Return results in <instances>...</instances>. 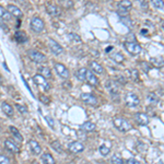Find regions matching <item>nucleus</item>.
Here are the masks:
<instances>
[{"instance_id": "nucleus-1", "label": "nucleus", "mask_w": 164, "mask_h": 164, "mask_svg": "<svg viewBox=\"0 0 164 164\" xmlns=\"http://www.w3.org/2000/svg\"><path fill=\"white\" fill-rule=\"evenodd\" d=\"M114 126L116 127V129H118L119 131H121V132H126L132 128L131 124H130L127 119L120 118V117L114 119Z\"/></svg>"}, {"instance_id": "nucleus-2", "label": "nucleus", "mask_w": 164, "mask_h": 164, "mask_svg": "<svg viewBox=\"0 0 164 164\" xmlns=\"http://www.w3.org/2000/svg\"><path fill=\"white\" fill-rule=\"evenodd\" d=\"M125 102L129 107H137L140 103V100H139L138 95L135 94V93L128 92L125 95Z\"/></svg>"}, {"instance_id": "nucleus-3", "label": "nucleus", "mask_w": 164, "mask_h": 164, "mask_svg": "<svg viewBox=\"0 0 164 164\" xmlns=\"http://www.w3.org/2000/svg\"><path fill=\"white\" fill-rule=\"evenodd\" d=\"M28 56L30 57L31 60H33L34 63H36V64H42V63H44V61H46L45 55H43L42 53L37 52V50H34V49L28 50Z\"/></svg>"}, {"instance_id": "nucleus-4", "label": "nucleus", "mask_w": 164, "mask_h": 164, "mask_svg": "<svg viewBox=\"0 0 164 164\" xmlns=\"http://www.w3.org/2000/svg\"><path fill=\"white\" fill-rule=\"evenodd\" d=\"M124 46H125L126 50L131 55H138L142 50L141 49V46L139 44L135 43V42H125Z\"/></svg>"}, {"instance_id": "nucleus-5", "label": "nucleus", "mask_w": 164, "mask_h": 164, "mask_svg": "<svg viewBox=\"0 0 164 164\" xmlns=\"http://www.w3.org/2000/svg\"><path fill=\"white\" fill-rule=\"evenodd\" d=\"M44 22L41 18L38 17H34L31 20V28H32L34 32L36 33H41L44 30Z\"/></svg>"}, {"instance_id": "nucleus-6", "label": "nucleus", "mask_w": 164, "mask_h": 164, "mask_svg": "<svg viewBox=\"0 0 164 164\" xmlns=\"http://www.w3.org/2000/svg\"><path fill=\"white\" fill-rule=\"evenodd\" d=\"M33 80H34V82L37 84V85L41 86L44 91H48L50 89V85H49V83H48V81L46 80L43 76H41L39 74H35V76L33 77Z\"/></svg>"}, {"instance_id": "nucleus-7", "label": "nucleus", "mask_w": 164, "mask_h": 164, "mask_svg": "<svg viewBox=\"0 0 164 164\" xmlns=\"http://www.w3.org/2000/svg\"><path fill=\"white\" fill-rule=\"evenodd\" d=\"M54 68H55V70H56L57 74H58L60 78H63V79L69 78V70H68L63 64H59V63L54 64Z\"/></svg>"}, {"instance_id": "nucleus-8", "label": "nucleus", "mask_w": 164, "mask_h": 164, "mask_svg": "<svg viewBox=\"0 0 164 164\" xmlns=\"http://www.w3.org/2000/svg\"><path fill=\"white\" fill-rule=\"evenodd\" d=\"M48 47H49V49L52 50L53 54L57 55V56L64 53V48L61 47L56 41H54V39H52V38L48 39Z\"/></svg>"}, {"instance_id": "nucleus-9", "label": "nucleus", "mask_w": 164, "mask_h": 164, "mask_svg": "<svg viewBox=\"0 0 164 164\" xmlns=\"http://www.w3.org/2000/svg\"><path fill=\"white\" fill-rule=\"evenodd\" d=\"M80 99L85 104H89V105L92 106L97 105V99L93 94H91V93H82L80 95Z\"/></svg>"}, {"instance_id": "nucleus-10", "label": "nucleus", "mask_w": 164, "mask_h": 164, "mask_svg": "<svg viewBox=\"0 0 164 164\" xmlns=\"http://www.w3.org/2000/svg\"><path fill=\"white\" fill-rule=\"evenodd\" d=\"M68 149H69L70 152H72V153H80V152H82L84 150V146L80 141H74V142H71L68 146Z\"/></svg>"}, {"instance_id": "nucleus-11", "label": "nucleus", "mask_w": 164, "mask_h": 164, "mask_svg": "<svg viewBox=\"0 0 164 164\" xmlns=\"http://www.w3.org/2000/svg\"><path fill=\"white\" fill-rule=\"evenodd\" d=\"M105 86H106V89H107V91L112 95L118 94V93H119V89H118V85H117V82L116 81H114V80L106 81Z\"/></svg>"}, {"instance_id": "nucleus-12", "label": "nucleus", "mask_w": 164, "mask_h": 164, "mask_svg": "<svg viewBox=\"0 0 164 164\" xmlns=\"http://www.w3.org/2000/svg\"><path fill=\"white\" fill-rule=\"evenodd\" d=\"M8 12L11 15H14L15 18H22L23 17V12L19 7L14 6V4H8Z\"/></svg>"}, {"instance_id": "nucleus-13", "label": "nucleus", "mask_w": 164, "mask_h": 164, "mask_svg": "<svg viewBox=\"0 0 164 164\" xmlns=\"http://www.w3.org/2000/svg\"><path fill=\"white\" fill-rule=\"evenodd\" d=\"M89 66H90V71H92L94 74H102L104 72V68L97 61H91Z\"/></svg>"}, {"instance_id": "nucleus-14", "label": "nucleus", "mask_w": 164, "mask_h": 164, "mask_svg": "<svg viewBox=\"0 0 164 164\" xmlns=\"http://www.w3.org/2000/svg\"><path fill=\"white\" fill-rule=\"evenodd\" d=\"M136 121L141 126H147L149 124V117L145 113H137L136 114Z\"/></svg>"}, {"instance_id": "nucleus-15", "label": "nucleus", "mask_w": 164, "mask_h": 164, "mask_svg": "<svg viewBox=\"0 0 164 164\" xmlns=\"http://www.w3.org/2000/svg\"><path fill=\"white\" fill-rule=\"evenodd\" d=\"M46 10H47V12L49 13L52 17H58V15H60L61 11H60V8H59L58 6H56V4H47V7H46Z\"/></svg>"}, {"instance_id": "nucleus-16", "label": "nucleus", "mask_w": 164, "mask_h": 164, "mask_svg": "<svg viewBox=\"0 0 164 164\" xmlns=\"http://www.w3.org/2000/svg\"><path fill=\"white\" fill-rule=\"evenodd\" d=\"M85 80L88 81V83L91 84V85H97V84H99V80H97L96 76H95L92 71H90V70H86Z\"/></svg>"}, {"instance_id": "nucleus-17", "label": "nucleus", "mask_w": 164, "mask_h": 164, "mask_svg": "<svg viewBox=\"0 0 164 164\" xmlns=\"http://www.w3.org/2000/svg\"><path fill=\"white\" fill-rule=\"evenodd\" d=\"M1 110L7 116L9 117L13 116V107L9 103H7V102H2L1 103Z\"/></svg>"}, {"instance_id": "nucleus-18", "label": "nucleus", "mask_w": 164, "mask_h": 164, "mask_svg": "<svg viewBox=\"0 0 164 164\" xmlns=\"http://www.w3.org/2000/svg\"><path fill=\"white\" fill-rule=\"evenodd\" d=\"M28 145H30V149H31V151H32V153L39 154L42 152V147L39 146V143L37 142V141L31 140L30 142H28Z\"/></svg>"}, {"instance_id": "nucleus-19", "label": "nucleus", "mask_w": 164, "mask_h": 164, "mask_svg": "<svg viewBox=\"0 0 164 164\" xmlns=\"http://www.w3.org/2000/svg\"><path fill=\"white\" fill-rule=\"evenodd\" d=\"M14 38L18 43H25V42H28V39L26 34L23 32V31H17L14 34Z\"/></svg>"}, {"instance_id": "nucleus-20", "label": "nucleus", "mask_w": 164, "mask_h": 164, "mask_svg": "<svg viewBox=\"0 0 164 164\" xmlns=\"http://www.w3.org/2000/svg\"><path fill=\"white\" fill-rule=\"evenodd\" d=\"M4 147H6L7 150H9V151L12 152V153H18V152H19V148H18L11 140L4 141Z\"/></svg>"}, {"instance_id": "nucleus-21", "label": "nucleus", "mask_w": 164, "mask_h": 164, "mask_svg": "<svg viewBox=\"0 0 164 164\" xmlns=\"http://www.w3.org/2000/svg\"><path fill=\"white\" fill-rule=\"evenodd\" d=\"M42 161L44 162V164H56L55 163V159L53 158L52 154L48 153V152H46V153H44L43 156H42Z\"/></svg>"}, {"instance_id": "nucleus-22", "label": "nucleus", "mask_w": 164, "mask_h": 164, "mask_svg": "<svg viewBox=\"0 0 164 164\" xmlns=\"http://www.w3.org/2000/svg\"><path fill=\"white\" fill-rule=\"evenodd\" d=\"M95 127H96V126H95V124L91 123V121H85V123L81 125V129L84 130V131H86V132L93 131V130L95 129Z\"/></svg>"}, {"instance_id": "nucleus-23", "label": "nucleus", "mask_w": 164, "mask_h": 164, "mask_svg": "<svg viewBox=\"0 0 164 164\" xmlns=\"http://www.w3.org/2000/svg\"><path fill=\"white\" fill-rule=\"evenodd\" d=\"M110 57L113 59V60L116 61V63H118V64H121L124 61V59H125L120 53H110Z\"/></svg>"}, {"instance_id": "nucleus-24", "label": "nucleus", "mask_w": 164, "mask_h": 164, "mask_svg": "<svg viewBox=\"0 0 164 164\" xmlns=\"http://www.w3.org/2000/svg\"><path fill=\"white\" fill-rule=\"evenodd\" d=\"M0 18L2 20H6V21H10L11 20V14L2 6H0Z\"/></svg>"}, {"instance_id": "nucleus-25", "label": "nucleus", "mask_w": 164, "mask_h": 164, "mask_svg": "<svg viewBox=\"0 0 164 164\" xmlns=\"http://www.w3.org/2000/svg\"><path fill=\"white\" fill-rule=\"evenodd\" d=\"M85 74H86V69L85 68H80L78 71H76V77L78 80H80L81 82L85 81Z\"/></svg>"}, {"instance_id": "nucleus-26", "label": "nucleus", "mask_w": 164, "mask_h": 164, "mask_svg": "<svg viewBox=\"0 0 164 164\" xmlns=\"http://www.w3.org/2000/svg\"><path fill=\"white\" fill-rule=\"evenodd\" d=\"M10 131L12 132V135L14 136V138L17 139L18 141H20V142H22V141H23V137H22V135L20 134V131L15 127L10 126Z\"/></svg>"}, {"instance_id": "nucleus-27", "label": "nucleus", "mask_w": 164, "mask_h": 164, "mask_svg": "<svg viewBox=\"0 0 164 164\" xmlns=\"http://www.w3.org/2000/svg\"><path fill=\"white\" fill-rule=\"evenodd\" d=\"M39 72H41V76H43L44 78H50L52 77V72H50V70H49V68H47V67H41L39 68Z\"/></svg>"}, {"instance_id": "nucleus-28", "label": "nucleus", "mask_w": 164, "mask_h": 164, "mask_svg": "<svg viewBox=\"0 0 164 164\" xmlns=\"http://www.w3.org/2000/svg\"><path fill=\"white\" fill-rule=\"evenodd\" d=\"M147 100H148V102H149L150 104H156L159 102V97H158V95L156 94V93H149L148 94V96H147Z\"/></svg>"}, {"instance_id": "nucleus-29", "label": "nucleus", "mask_w": 164, "mask_h": 164, "mask_svg": "<svg viewBox=\"0 0 164 164\" xmlns=\"http://www.w3.org/2000/svg\"><path fill=\"white\" fill-rule=\"evenodd\" d=\"M151 64L154 66H156V67H162L163 66L162 57H161V58H159V57H156V58H151Z\"/></svg>"}, {"instance_id": "nucleus-30", "label": "nucleus", "mask_w": 164, "mask_h": 164, "mask_svg": "<svg viewBox=\"0 0 164 164\" xmlns=\"http://www.w3.org/2000/svg\"><path fill=\"white\" fill-rule=\"evenodd\" d=\"M132 6L131 1H129V0H123V1H120L118 3V7H121V8H125V9H129L130 7Z\"/></svg>"}, {"instance_id": "nucleus-31", "label": "nucleus", "mask_w": 164, "mask_h": 164, "mask_svg": "<svg viewBox=\"0 0 164 164\" xmlns=\"http://www.w3.org/2000/svg\"><path fill=\"white\" fill-rule=\"evenodd\" d=\"M52 147L54 148L55 150H56L58 153H61L63 152V147H61V145H60V142L59 141H54V142H52Z\"/></svg>"}, {"instance_id": "nucleus-32", "label": "nucleus", "mask_w": 164, "mask_h": 164, "mask_svg": "<svg viewBox=\"0 0 164 164\" xmlns=\"http://www.w3.org/2000/svg\"><path fill=\"white\" fill-rule=\"evenodd\" d=\"M120 20H121V22L125 24V25H127L129 28H132V21H131V19H129L128 17H123V18H120Z\"/></svg>"}, {"instance_id": "nucleus-33", "label": "nucleus", "mask_w": 164, "mask_h": 164, "mask_svg": "<svg viewBox=\"0 0 164 164\" xmlns=\"http://www.w3.org/2000/svg\"><path fill=\"white\" fill-rule=\"evenodd\" d=\"M99 150H100V152H101L102 156H107V154L110 153V148H108L107 146H105V145L100 146Z\"/></svg>"}, {"instance_id": "nucleus-34", "label": "nucleus", "mask_w": 164, "mask_h": 164, "mask_svg": "<svg viewBox=\"0 0 164 164\" xmlns=\"http://www.w3.org/2000/svg\"><path fill=\"white\" fill-rule=\"evenodd\" d=\"M68 37H69L70 41H74V42H77V43H80L81 42L80 36H79L78 34H74V33H69V34H68Z\"/></svg>"}, {"instance_id": "nucleus-35", "label": "nucleus", "mask_w": 164, "mask_h": 164, "mask_svg": "<svg viewBox=\"0 0 164 164\" xmlns=\"http://www.w3.org/2000/svg\"><path fill=\"white\" fill-rule=\"evenodd\" d=\"M152 4L156 7L158 10H163V1L162 0H153Z\"/></svg>"}, {"instance_id": "nucleus-36", "label": "nucleus", "mask_w": 164, "mask_h": 164, "mask_svg": "<svg viewBox=\"0 0 164 164\" xmlns=\"http://www.w3.org/2000/svg\"><path fill=\"white\" fill-rule=\"evenodd\" d=\"M117 13L120 15V18L123 17H127L128 15V10L125 8H121V7H118V10H117Z\"/></svg>"}, {"instance_id": "nucleus-37", "label": "nucleus", "mask_w": 164, "mask_h": 164, "mask_svg": "<svg viewBox=\"0 0 164 164\" xmlns=\"http://www.w3.org/2000/svg\"><path fill=\"white\" fill-rule=\"evenodd\" d=\"M110 162L112 164H124V161L121 160L119 156H113L112 159H110Z\"/></svg>"}, {"instance_id": "nucleus-38", "label": "nucleus", "mask_w": 164, "mask_h": 164, "mask_svg": "<svg viewBox=\"0 0 164 164\" xmlns=\"http://www.w3.org/2000/svg\"><path fill=\"white\" fill-rule=\"evenodd\" d=\"M15 107H17V110H19L20 113H22V114H26V113H28V108H26L25 106L17 104V105H15Z\"/></svg>"}, {"instance_id": "nucleus-39", "label": "nucleus", "mask_w": 164, "mask_h": 164, "mask_svg": "<svg viewBox=\"0 0 164 164\" xmlns=\"http://www.w3.org/2000/svg\"><path fill=\"white\" fill-rule=\"evenodd\" d=\"M0 164H11L10 160L3 154H0Z\"/></svg>"}, {"instance_id": "nucleus-40", "label": "nucleus", "mask_w": 164, "mask_h": 164, "mask_svg": "<svg viewBox=\"0 0 164 164\" xmlns=\"http://www.w3.org/2000/svg\"><path fill=\"white\" fill-rule=\"evenodd\" d=\"M130 76H131V79L134 81H138L139 80L138 71H137V70H131V71H130Z\"/></svg>"}, {"instance_id": "nucleus-41", "label": "nucleus", "mask_w": 164, "mask_h": 164, "mask_svg": "<svg viewBox=\"0 0 164 164\" xmlns=\"http://www.w3.org/2000/svg\"><path fill=\"white\" fill-rule=\"evenodd\" d=\"M45 120L47 121V123H48V125H49L50 127H52V128H54V124H55V120H54V119L52 118V117H50V116H45Z\"/></svg>"}, {"instance_id": "nucleus-42", "label": "nucleus", "mask_w": 164, "mask_h": 164, "mask_svg": "<svg viewBox=\"0 0 164 164\" xmlns=\"http://www.w3.org/2000/svg\"><path fill=\"white\" fill-rule=\"evenodd\" d=\"M127 164H141V163L138 160H136V159H129L127 161Z\"/></svg>"}, {"instance_id": "nucleus-43", "label": "nucleus", "mask_w": 164, "mask_h": 164, "mask_svg": "<svg viewBox=\"0 0 164 164\" xmlns=\"http://www.w3.org/2000/svg\"><path fill=\"white\" fill-rule=\"evenodd\" d=\"M46 96H44V95H42L41 96V100L44 102V103H49V101H48V99H45Z\"/></svg>"}, {"instance_id": "nucleus-44", "label": "nucleus", "mask_w": 164, "mask_h": 164, "mask_svg": "<svg viewBox=\"0 0 164 164\" xmlns=\"http://www.w3.org/2000/svg\"><path fill=\"white\" fill-rule=\"evenodd\" d=\"M2 84V77H1V74H0V85Z\"/></svg>"}, {"instance_id": "nucleus-45", "label": "nucleus", "mask_w": 164, "mask_h": 164, "mask_svg": "<svg viewBox=\"0 0 164 164\" xmlns=\"http://www.w3.org/2000/svg\"><path fill=\"white\" fill-rule=\"evenodd\" d=\"M33 164H38V163H37V162H33Z\"/></svg>"}]
</instances>
